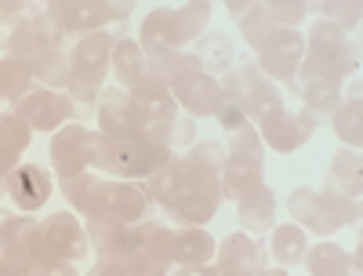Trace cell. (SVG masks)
Instances as JSON below:
<instances>
[{
    "label": "cell",
    "instance_id": "obj_40",
    "mask_svg": "<svg viewBox=\"0 0 363 276\" xmlns=\"http://www.w3.org/2000/svg\"><path fill=\"white\" fill-rule=\"evenodd\" d=\"M320 11H330V15H335V18H338L335 26L342 29V33L359 22V4H320Z\"/></svg>",
    "mask_w": 363,
    "mask_h": 276
},
{
    "label": "cell",
    "instance_id": "obj_35",
    "mask_svg": "<svg viewBox=\"0 0 363 276\" xmlns=\"http://www.w3.org/2000/svg\"><path fill=\"white\" fill-rule=\"evenodd\" d=\"M272 29H277V26H272V18H269L265 4H255V8H251V15L240 18V33H244V37H247V44H255V48L272 33Z\"/></svg>",
    "mask_w": 363,
    "mask_h": 276
},
{
    "label": "cell",
    "instance_id": "obj_14",
    "mask_svg": "<svg viewBox=\"0 0 363 276\" xmlns=\"http://www.w3.org/2000/svg\"><path fill=\"white\" fill-rule=\"evenodd\" d=\"M15 113L33 131H58V128H66V120L73 116V102H69V95H62V91L37 87V91H29L26 99L15 102Z\"/></svg>",
    "mask_w": 363,
    "mask_h": 276
},
{
    "label": "cell",
    "instance_id": "obj_3",
    "mask_svg": "<svg viewBox=\"0 0 363 276\" xmlns=\"http://www.w3.org/2000/svg\"><path fill=\"white\" fill-rule=\"evenodd\" d=\"M287 211L298 222V229H313L316 236H330L335 229L356 222V214H359L356 200L335 189H294L287 200Z\"/></svg>",
    "mask_w": 363,
    "mask_h": 276
},
{
    "label": "cell",
    "instance_id": "obj_22",
    "mask_svg": "<svg viewBox=\"0 0 363 276\" xmlns=\"http://www.w3.org/2000/svg\"><path fill=\"white\" fill-rule=\"evenodd\" d=\"M215 258V240L203 226H182L174 229V248H171V262L174 265H207Z\"/></svg>",
    "mask_w": 363,
    "mask_h": 276
},
{
    "label": "cell",
    "instance_id": "obj_38",
    "mask_svg": "<svg viewBox=\"0 0 363 276\" xmlns=\"http://www.w3.org/2000/svg\"><path fill=\"white\" fill-rule=\"evenodd\" d=\"M215 116L222 120V128H225V131H236V128H244V124H247V116L240 113V106L225 95V91H222V102H218V113H215Z\"/></svg>",
    "mask_w": 363,
    "mask_h": 276
},
{
    "label": "cell",
    "instance_id": "obj_36",
    "mask_svg": "<svg viewBox=\"0 0 363 276\" xmlns=\"http://www.w3.org/2000/svg\"><path fill=\"white\" fill-rule=\"evenodd\" d=\"M120 265L128 269V276H167V265H171V262H164V258H157V255L135 248Z\"/></svg>",
    "mask_w": 363,
    "mask_h": 276
},
{
    "label": "cell",
    "instance_id": "obj_1",
    "mask_svg": "<svg viewBox=\"0 0 363 276\" xmlns=\"http://www.w3.org/2000/svg\"><path fill=\"white\" fill-rule=\"evenodd\" d=\"M142 189L149 200H157L164 211H171L174 222H186V226H207L222 204V182L186 164V157H171L164 167H157L145 178Z\"/></svg>",
    "mask_w": 363,
    "mask_h": 276
},
{
    "label": "cell",
    "instance_id": "obj_17",
    "mask_svg": "<svg viewBox=\"0 0 363 276\" xmlns=\"http://www.w3.org/2000/svg\"><path fill=\"white\" fill-rule=\"evenodd\" d=\"M291 84H294V91L301 95V102H306V109L313 116L316 113L327 116V113H335L342 106V80L323 73V70H316V66H309V62L298 66V73H294Z\"/></svg>",
    "mask_w": 363,
    "mask_h": 276
},
{
    "label": "cell",
    "instance_id": "obj_32",
    "mask_svg": "<svg viewBox=\"0 0 363 276\" xmlns=\"http://www.w3.org/2000/svg\"><path fill=\"white\" fill-rule=\"evenodd\" d=\"M29 142H33V128H29L22 116L15 109L11 113H0V145L22 157V153L29 149Z\"/></svg>",
    "mask_w": 363,
    "mask_h": 276
},
{
    "label": "cell",
    "instance_id": "obj_5",
    "mask_svg": "<svg viewBox=\"0 0 363 276\" xmlns=\"http://www.w3.org/2000/svg\"><path fill=\"white\" fill-rule=\"evenodd\" d=\"M131 4H102V0H62V4H48L44 15L51 18V26L62 37L69 33H102L106 22H120L128 18Z\"/></svg>",
    "mask_w": 363,
    "mask_h": 276
},
{
    "label": "cell",
    "instance_id": "obj_43",
    "mask_svg": "<svg viewBox=\"0 0 363 276\" xmlns=\"http://www.w3.org/2000/svg\"><path fill=\"white\" fill-rule=\"evenodd\" d=\"M15 167H18V153H11V149L0 145V186H4V178H8Z\"/></svg>",
    "mask_w": 363,
    "mask_h": 276
},
{
    "label": "cell",
    "instance_id": "obj_23",
    "mask_svg": "<svg viewBox=\"0 0 363 276\" xmlns=\"http://www.w3.org/2000/svg\"><path fill=\"white\" fill-rule=\"evenodd\" d=\"M262 138L251 124L236 128L225 149V167L229 171H244V175H262Z\"/></svg>",
    "mask_w": 363,
    "mask_h": 276
},
{
    "label": "cell",
    "instance_id": "obj_24",
    "mask_svg": "<svg viewBox=\"0 0 363 276\" xmlns=\"http://www.w3.org/2000/svg\"><path fill=\"white\" fill-rule=\"evenodd\" d=\"M29 70V77H33V84H44L48 91H58V87H69V62L62 48H48L40 55H33L29 62H22Z\"/></svg>",
    "mask_w": 363,
    "mask_h": 276
},
{
    "label": "cell",
    "instance_id": "obj_12",
    "mask_svg": "<svg viewBox=\"0 0 363 276\" xmlns=\"http://www.w3.org/2000/svg\"><path fill=\"white\" fill-rule=\"evenodd\" d=\"M91 135L95 131H87L80 124H66V128H58L51 135L48 153H51L58 182H69V178H77L91 167Z\"/></svg>",
    "mask_w": 363,
    "mask_h": 276
},
{
    "label": "cell",
    "instance_id": "obj_46",
    "mask_svg": "<svg viewBox=\"0 0 363 276\" xmlns=\"http://www.w3.org/2000/svg\"><path fill=\"white\" fill-rule=\"evenodd\" d=\"M255 4H244V0H240V4H233V0H229V15H240V18H244V11H251Z\"/></svg>",
    "mask_w": 363,
    "mask_h": 276
},
{
    "label": "cell",
    "instance_id": "obj_16",
    "mask_svg": "<svg viewBox=\"0 0 363 276\" xmlns=\"http://www.w3.org/2000/svg\"><path fill=\"white\" fill-rule=\"evenodd\" d=\"M215 258H218V272L222 276H255L265 269L269 251L258 240H251L247 233H229L222 243H215Z\"/></svg>",
    "mask_w": 363,
    "mask_h": 276
},
{
    "label": "cell",
    "instance_id": "obj_11",
    "mask_svg": "<svg viewBox=\"0 0 363 276\" xmlns=\"http://www.w3.org/2000/svg\"><path fill=\"white\" fill-rule=\"evenodd\" d=\"M99 135L116 142H145V128L128 99V91L109 87L99 95Z\"/></svg>",
    "mask_w": 363,
    "mask_h": 276
},
{
    "label": "cell",
    "instance_id": "obj_15",
    "mask_svg": "<svg viewBox=\"0 0 363 276\" xmlns=\"http://www.w3.org/2000/svg\"><path fill=\"white\" fill-rule=\"evenodd\" d=\"M186 40V29H182V15L178 8H157L149 11L145 22H142V33H138V48L142 55L149 58H160V55H171V51H182Z\"/></svg>",
    "mask_w": 363,
    "mask_h": 276
},
{
    "label": "cell",
    "instance_id": "obj_41",
    "mask_svg": "<svg viewBox=\"0 0 363 276\" xmlns=\"http://www.w3.org/2000/svg\"><path fill=\"white\" fill-rule=\"evenodd\" d=\"M186 142H193V120L189 116H174L171 120V145L178 149V145H186Z\"/></svg>",
    "mask_w": 363,
    "mask_h": 276
},
{
    "label": "cell",
    "instance_id": "obj_31",
    "mask_svg": "<svg viewBox=\"0 0 363 276\" xmlns=\"http://www.w3.org/2000/svg\"><path fill=\"white\" fill-rule=\"evenodd\" d=\"M186 164H193L196 171H203V175H211V178L222 182V171H225V145H222V142H196V145L189 149Z\"/></svg>",
    "mask_w": 363,
    "mask_h": 276
},
{
    "label": "cell",
    "instance_id": "obj_21",
    "mask_svg": "<svg viewBox=\"0 0 363 276\" xmlns=\"http://www.w3.org/2000/svg\"><path fill=\"white\" fill-rule=\"evenodd\" d=\"M236 211H240L244 233H265V229H272V222H277V197H272V189L262 182V186H255L247 197L236 200Z\"/></svg>",
    "mask_w": 363,
    "mask_h": 276
},
{
    "label": "cell",
    "instance_id": "obj_29",
    "mask_svg": "<svg viewBox=\"0 0 363 276\" xmlns=\"http://www.w3.org/2000/svg\"><path fill=\"white\" fill-rule=\"evenodd\" d=\"M301 262L309 265L313 276H349V255L338 248V243H320V248L306 251Z\"/></svg>",
    "mask_w": 363,
    "mask_h": 276
},
{
    "label": "cell",
    "instance_id": "obj_18",
    "mask_svg": "<svg viewBox=\"0 0 363 276\" xmlns=\"http://www.w3.org/2000/svg\"><path fill=\"white\" fill-rule=\"evenodd\" d=\"M4 193L18 211H37L48 204L51 197V175L37 164H18L8 178H4Z\"/></svg>",
    "mask_w": 363,
    "mask_h": 276
},
{
    "label": "cell",
    "instance_id": "obj_9",
    "mask_svg": "<svg viewBox=\"0 0 363 276\" xmlns=\"http://www.w3.org/2000/svg\"><path fill=\"white\" fill-rule=\"evenodd\" d=\"M0 258L22 272L33 269V262L40 258V222L0 211Z\"/></svg>",
    "mask_w": 363,
    "mask_h": 276
},
{
    "label": "cell",
    "instance_id": "obj_42",
    "mask_svg": "<svg viewBox=\"0 0 363 276\" xmlns=\"http://www.w3.org/2000/svg\"><path fill=\"white\" fill-rule=\"evenodd\" d=\"M87 276H128V269L120 262H109V258H99L95 265L87 269Z\"/></svg>",
    "mask_w": 363,
    "mask_h": 276
},
{
    "label": "cell",
    "instance_id": "obj_26",
    "mask_svg": "<svg viewBox=\"0 0 363 276\" xmlns=\"http://www.w3.org/2000/svg\"><path fill=\"white\" fill-rule=\"evenodd\" d=\"M269 255L280 262V269L298 265L301 258H306V229H298V226H272Z\"/></svg>",
    "mask_w": 363,
    "mask_h": 276
},
{
    "label": "cell",
    "instance_id": "obj_30",
    "mask_svg": "<svg viewBox=\"0 0 363 276\" xmlns=\"http://www.w3.org/2000/svg\"><path fill=\"white\" fill-rule=\"evenodd\" d=\"M29 91H33V77H29V70L22 62H15V58H0V99L18 102V99L29 95Z\"/></svg>",
    "mask_w": 363,
    "mask_h": 276
},
{
    "label": "cell",
    "instance_id": "obj_44",
    "mask_svg": "<svg viewBox=\"0 0 363 276\" xmlns=\"http://www.w3.org/2000/svg\"><path fill=\"white\" fill-rule=\"evenodd\" d=\"M167 276H222L215 265H178L174 272H167Z\"/></svg>",
    "mask_w": 363,
    "mask_h": 276
},
{
    "label": "cell",
    "instance_id": "obj_27",
    "mask_svg": "<svg viewBox=\"0 0 363 276\" xmlns=\"http://www.w3.org/2000/svg\"><path fill=\"white\" fill-rule=\"evenodd\" d=\"M135 248L157 255L164 262H171V248H174V229L157 222V219H145V222H135Z\"/></svg>",
    "mask_w": 363,
    "mask_h": 276
},
{
    "label": "cell",
    "instance_id": "obj_37",
    "mask_svg": "<svg viewBox=\"0 0 363 276\" xmlns=\"http://www.w3.org/2000/svg\"><path fill=\"white\" fill-rule=\"evenodd\" d=\"M265 11H269V18H272V26L277 29H294L301 18H306V4L301 0H272V4H265Z\"/></svg>",
    "mask_w": 363,
    "mask_h": 276
},
{
    "label": "cell",
    "instance_id": "obj_10",
    "mask_svg": "<svg viewBox=\"0 0 363 276\" xmlns=\"http://www.w3.org/2000/svg\"><path fill=\"white\" fill-rule=\"evenodd\" d=\"M316 128V116L306 109V113H291L284 106L269 109L258 116V138L265 145H272L277 153H294L301 142H306Z\"/></svg>",
    "mask_w": 363,
    "mask_h": 276
},
{
    "label": "cell",
    "instance_id": "obj_19",
    "mask_svg": "<svg viewBox=\"0 0 363 276\" xmlns=\"http://www.w3.org/2000/svg\"><path fill=\"white\" fill-rule=\"evenodd\" d=\"M167 91L174 95V102L193 116H215L218 102H222V84L215 77H207V73H189L178 84H171Z\"/></svg>",
    "mask_w": 363,
    "mask_h": 276
},
{
    "label": "cell",
    "instance_id": "obj_25",
    "mask_svg": "<svg viewBox=\"0 0 363 276\" xmlns=\"http://www.w3.org/2000/svg\"><path fill=\"white\" fill-rule=\"evenodd\" d=\"M109 73L116 77V84L131 91L142 77H145V55L135 40H116L113 44V55H109Z\"/></svg>",
    "mask_w": 363,
    "mask_h": 276
},
{
    "label": "cell",
    "instance_id": "obj_7",
    "mask_svg": "<svg viewBox=\"0 0 363 276\" xmlns=\"http://www.w3.org/2000/svg\"><path fill=\"white\" fill-rule=\"evenodd\" d=\"M91 243H87V229L80 226V219L73 211H55L40 222V258H55V262H80L87 258Z\"/></svg>",
    "mask_w": 363,
    "mask_h": 276
},
{
    "label": "cell",
    "instance_id": "obj_28",
    "mask_svg": "<svg viewBox=\"0 0 363 276\" xmlns=\"http://www.w3.org/2000/svg\"><path fill=\"white\" fill-rule=\"evenodd\" d=\"M193 58L200 62V70L211 77V73H222L233 66V44L222 37V33H211V37H200L196 40V51Z\"/></svg>",
    "mask_w": 363,
    "mask_h": 276
},
{
    "label": "cell",
    "instance_id": "obj_2",
    "mask_svg": "<svg viewBox=\"0 0 363 276\" xmlns=\"http://www.w3.org/2000/svg\"><path fill=\"white\" fill-rule=\"evenodd\" d=\"M174 153L167 145H153V142H116L106 135H91V167H99L120 182H135V178H149L157 167H164Z\"/></svg>",
    "mask_w": 363,
    "mask_h": 276
},
{
    "label": "cell",
    "instance_id": "obj_8",
    "mask_svg": "<svg viewBox=\"0 0 363 276\" xmlns=\"http://www.w3.org/2000/svg\"><path fill=\"white\" fill-rule=\"evenodd\" d=\"M222 91L240 106V113H244L247 120H251V116L258 120L262 113H269V109L280 106V91L272 87V80H269L258 66H236V70L225 77Z\"/></svg>",
    "mask_w": 363,
    "mask_h": 276
},
{
    "label": "cell",
    "instance_id": "obj_47",
    "mask_svg": "<svg viewBox=\"0 0 363 276\" xmlns=\"http://www.w3.org/2000/svg\"><path fill=\"white\" fill-rule=\"evenodd\" d=\"M255 276H287V269H262V272H255Z\"/></svg>",
    "mask_w": 363,
    "mask_h": 276
},
{
    "label": "cell",
    "instance_id": "obj_13",
    "mask_svg": "<svg viewBox=\"0 0 363 276\" xmlns=\"http://www.w3.org/2000/svg\"><path fill=\"white\" fill-rule=\"evenodd\" d=\"M301 55H306V37H298L294 29H272V33L258 44V58H262V73L277 77V80H294Z\"/></svg>",
    "mask_w": 363,
    "mask_h": 276
},
{
    "label": "cell",
    "instance_id": "obj_34",
    "mask_svg": "<svg viewBox=\"0 0 363 276\" xmlns=\"http://www.w3.org/2000/svg\"><path fill=\"white\" fill-rule=\"evenodd\" d=\"M338 178L345 182V193L356 200V197H359V153H356V149H352V153L342 149L338 157H335V167H330V186H335Z\"/></svg>",
    "mask_w": 363,
    "mask_h": 276
},
{
    "label": "cell",
    "instance_id": "obj_39",
    "mask_svg": "<svg viewBox=\"0 0 363 276\" xmlns=\"http://www.w3.org/2000/svg\"><path fill=\"white\" fill-rule=\"evenodd\" d=\"M26 276H80L69 262H55V258H37L33 269H29Z\"/></svg>",
    "mask_w": 363,
    "mask_h": 276
},
{
    "label": "cell",
    "instance_id": "obj_33",
    "mask_svg": "<svg viewBox=\"0 0 363 276\" xmlns=\"http://www.w3.org/2000/svg\"><path fill=\"white\" fill-rule=\"evenodd\" d=\"M359 99H342V106L330 113L335 116V131H338V138L345 142V145H352V149H359V138H363V131H359Z\"/></svg>",
    "mask_w": 363,
    "mask_h": 276
},
{
    "label": "cell",
    "instance_id": "obj_4",
    "mask_svg": "<svg viewBox=\"0 0 363 276\" xmlns=\"http://www.w3.org/2000/svg\"><path fill=\"white\" fill-rule=\"evenodd\" d=\"M113 37L109 33H87L77 40L69 55V102L91 106L102 95V80L109 73V55H113Z\"/></svg>",
    "mask_w": 363,
    "mask_h": 276
},
{
    "label": "cell",
    "instance_id": "obj_20",
    "mask_svg": "<svg viewBox=\"0 0 363 276\" xmlns=\"http://www.w3.org/2000/svg\"><path fill=\"white\" fill-rule=\"evenodd\" d=\"M87 243L91 251H99V258L124 262L135 251V229L116 219H87Z\"/></svg>",
    "mask_w": 363,
    "mask_h": 276
},
{
    "label": "cell",
    "instance_id": "obj_45",
    "mask_svg": "<svg viewBox=\"0 0 363 276\" xmlns=\"http://www.w3.org/2000/svg\"><path fill=\"white\" fill-rule=\"evenodd\" d=\"M0 276H26L22 269H15L11 262H4V258H0Z\"/></svg>",
    "mask_w": 363,
    "mask_h": 276
},
{
    "label": "cell",
    "instance_id": "obj_6",
    "mask_svg": "<svg viewBox=\"0 0 363 276\" xmlns=\"http://www.w3.org/2000/svg\"><path fill=\"white\" fill-rule=\"evenodd\" d=\"M301 62H309L330 77L345 80L349 73H356V48L345 40V33L335 26V22H316L313 33L306 40V55H301Z\"/></svg>",
    "mask_w": 363,
    "mask_h": 276
}]
</instances>
